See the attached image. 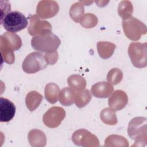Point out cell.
<instances>
[{
  "instance_id": "1",
  "label": "cell",
  "mask_w": 147,
  "mask_h": 147,
  "mask_svg": "<svg viewBox=\"0 0 147 147\" xmlns=\"http://www.w3.org/2000/svg\"><path fill=\"white\" fill-rule=\"evenodd\" d=\"M60 43V38L52 33L45 36H34L31 40L32 48L36 51L45 53L56 52Z\"/></svg>"
},
{
  "instance_id": "2",
  "label": "cell",
  "mask_w": 147,
  "mask_h": 147,
  "mask_svg": "<svg viewBox=\"0 0 147 147\" xmlns=\"http://www.w3.org/2000/svg\"><path fill=\"white\" fill-rule=\"evenodd\" d=\"M1 24L7 31L15 33L26 28L28 21L22 13L12 11L1 18Z\"/></svg>"
},
{
  "instance_id": "3",
  "label": "cell",
  "mask_w": 147,
  "mask_h": 147,
  "mask_svg": "<svg viewBox=\"0 0 147 147\" xmlns=\"http://www.w3.org/2000/svg\"><path fill=\"white\" fill-rule=\"evenodd\" d=\"M127 133L136 144L141 143L142 146V142H146V118L138 117L132 119L128 125Z\"/></svg>"
},
{
  "instance_id": "4",
  "label": "cell",
  "mask_w": 147,
  "mask_h": 147,
  "mask_svg": "<svg viewBox=\"0 0 147 147\" xmlns=\"http://www.w3.org/2000/svg\"><path fill=\"white\" fill-rule=\"evenodd\" d=\"M122 24L126 36L131 40L137 41L146 33V25L135 17L122 20Z\"/></svg>"
},
{
  "instance_id": "5",
  "label": "cell",
  "mask_w": 147,
  "mask_h": 147,
  "mask_svg": "<svg viewBox=\"0 0 147 147\" xmlns=\"http://www.w3.org/2000/svg\"><path fill=\"white\" fill-rule=\"evenodd\" d=\"M48 65L44 55L37 52L29 53L22 64L23 71L27 74H34L45 68Z\"/></svg>"
},
{
  "instance_id": "6",
  "label": "cell",
  "mask_w": 147,
  "mask_h": 147,
  "mask_svg": "<svg viewBox=\"0 0 147 147\" xmlns=\"http://www.w3.org/2000/svg\"><path fill=\"white\" fill-rule=\"evenodd\" d=\"M146 42H131L128 48V54L134 66L144 68L146 66Z\"/></svg>"
},
{
  "instance_id": "7",
  "label": "cell",
  "mask_w": 147,
  "mask_h": 147,
  "mask_svg": "<svg viewBox=\"0 0 147 147\" xmlns=\"http://www.w3.org/2000/svg\"><path fill=\"white\" fill-rule=\"evenodd\" d=\"M28 32L31 36H45L51 33L52 25L47 21L41 20L37 15L29 17Z\"/></svg>"
},
{
  "instance_id": "8",
  "label": "cell",
  "mask_w": 147,
  "mask_h": 147,
  "mask_svg": "<svg viewBox=\"0 0 147 147\" xmlns=\"http://www.w3.org/2000/svg\"><path fill=\"white\" fill-rule=\"evenodd\" d=\"M65 117V110L60 107L50 108L43 115V122L48 127L55 128L59 126Z\"/></svg>"
},
{
  "instance_id": "9",
  "label": "cell",
  "mask_w": 147,
  "mask_h": 147,
  "mask_svg": "<svg viewBox=\"0 0 147 147\" xmlns=\"http://www.w3.org/2000/svg\"><path fill=\"white\" fill-rule=\"evenodd\" d=\"M72 140L74 144L79 146H99L97 137L84 129L75 131L72 136Z\"/></svg>"
},
{
  "instance_id": "10",
  "label": "cell",
  "mask_w": 147,
  "mask_h": 147,
  "mask_svg": "<svg viewBox=\"0 0 147 147\" xmlns=\"http://www.w3.org/2000/svg\"><path fill=\"white\" fill-rule=\"evenodd\" d=\"M59 9L58 3L55 1H41L37 6L36 14L42 19L49 18L56 15Z\"/></svg>"
},
{
  "instance_id": "11",
  "label": "cell",
  "mask_w": 147,
  "mask_h": 147,
  "mask_svg": "<svg viewBox=\"0 0 147 147\" xmlns=\"http://www.w3.org/2000/svg\"><path fill=\"white\" fill-rule=\"evenodd\" d=\"M128 102V97L122 90H115L110 96L108 103L110 108L114 111L123 109Z\"/></svg>"
},
{
  "instance_id": "12",
  "label": "cell",
  "mask_w": 147,
  "mask_h": 147,
  "mask_svg": "<svg viewBox=\"0 0 147 147\" xmlns=\"http://www.w3.org/2000/svg\"><path fill=\"white\" fill-rule=\"evenodd\" d=\"M16 106L10 100L1 97L0 98V121L7 122L11 121L16 113Z\"/></svg>"
},
{
  "instance_id": "13",
  "label": "cell",
  "mask_w": 147,
  "mask_h": 147,
  "mask_svg": "<svg viewBox=\"0 0 147 147\" xmlns=\"http://www.w3.org/2000/svg\"><path fill=\"white\" fill-rule=\"evenodd\" d=\"M0 50L2 60L7 64H12L15 59L14 54L15 49L11 44L2 35L0 36Z\"/></svg>"
},
{
  "instance_id": "14",
  "label": "cell",
  "mask_w": 147,
  "mask_h": 147,
  "mask_svg": "<svg viewBox=\"0 0 147 147\" xmlns=\"http://www.w3.org/2000/svg\"><path fill=\"white\" fill-rule=\"evenodd\" d=\"M114 90L113 86L107 82H101L94 84L91 87V92L94 96L99 98L109 97Z\"/></svg>"
},
{
  "instance_id": "15",
  "label": "cell",
  "mask_w": 147,
  "mask_h": 147,
  "mask_svg": "<svg viewBox=\"0 0 147 147\" xmlns=\"http://www.w3.org/2000/svg\"><path fill=\"white\" fill-rule=\"evenodd\" d=\"M28 141L32 146H44L47 144L45 134L38 129H32L29 132Z\"/></svg>"
},
{
  "instance_id": "16",
  "label": "cell",
  "mask_w": 147,
  "mask_h": 147,
  "mask_svg": "<svg viewBox=\"0 0 147 147\" xmlns=\"http://www.w3.org/2000/svg\"><path fill=\"white\" fill-rule=\"evenodd\" d=\"M76 92L74 89L69 87L63 88L59 94L60 103L65 106L71 105L75 102Z\"/></svg>"
},
{
  "instance_id": "17",
  "label": "cell",
  "mask_w": 147,
  "mask_h": 147,
  "mask_svg": "<svg viewBox=\"0 0 147 147\" xmlns=\"http://www.w3.org/2000/svg\"><path fill=\"white\" fill-rule=\"evenodd\" d=\"M42 98V95L38 92L36 91H30L25 98V103L27 108L30 111H34L41 103Z\"/></svg>"
},
{
  "instance_id": "18",
  "label": "cell",
  "mask_w": 147,
  "mask_h": 147,
  "mask_svg": "<svg viewBox=\"0 0 147 147\" xmlns=\"http://www.w3.org/2000/svg\"><path fill=\"white\" fill-rule=\"evenodd\" d=\"M115 49V45L107 41H99L97 43L98 52L100 57L108 59L110 57Z\"/></svg>"
},
{
  "instance_id": "19",
  "label": "cell",
  "mask_w": 147,
  "mask_h": 147,
  "mask_svg": "<svg viewBox=\"0 0 147 147\" xmlns=\"http://www.w3.org/2000/svg\"><path fill=\"white\" fill-rule=\"evenodd\" d=\"M60 89L59 86L54 83L47 84L45 87L44 94L45 99L51 103L54 104L57 101Z\"/></svg>"
},
{
  "instance_id": "20",
  "label": "cell",
  "mask_w": 147,
  "mask_h": 147,
  "mask_svg": "<svg viewBox=\"0 0 147 147\" xmlns=\"http://www.w3.org/2000/svg\"><path fill=\"white\" fill-rule=\"evenodd\" d=\"M68 86L74 90H82L86 86V80L82 76L74 74L69 76L67 79Z\"/></svg>"
},
{
  "instance_id": "21",
  "label": "cell",
  "mask_w": 147,
  "mask_h": 147,
  "mask_svg": "<svg viewBox=\"0 0 147 147\" xmlns=\"http://www.w3.org/2000/svg\"><path fill=\"white\" fill-rule=\"evenodd\" d=\"M92 95L91 92L87 90H82L76 93L75 103L78 107L82 108L86 106L91 100Z\"/></svg>"
},
{
  "instance_id": "22",
  "label": "cell",
  "mask_w": 147,
  "mask_h": 147,
  "mask_svg": "<svg viewBox=\"0 0 147 147\" xmlns=\"http://www.w3.org/2000/svg\"><path fill=\"white\" fill-rule=\"evenodd\" d=\"M133 11V7L130 1H122L119 3L118 13L122 20H125L131 17Z\"/></svg>"
},
{
  "instance_id": "23",
  "label": "cell",
  "mask_w": 147,
  "mask_h": 147,
  "mask_svg": "<svg viewBox=\"0 0 147 147\" xmlns=\"http://www.w3.org/2000/svg\"><path fill=\"white\" fill-rule=\"evenodd\" d=\"M106 146H128L127 140L123 137L119 135H110L105 141Z\"/></svg>"
},
{
  "instance_id": "24",
  "label": "cell",
  "mask_w": 147,
  "mask_h": 147,
  "mask_svg": "<svg viewBox=\"0 0 147 147\" xmlns=\"http://www.w3.org/2000/svg\"><path fill=\"white\" fill-rule=\"evenodd\" d=\"M84 12L83 4L80 2L74 3L71 6L69 10V16L72 20L75 22H80Z\"/></svg>"
},
{
  "instance_id": "25",
  "label": "cell",
  "mask_w": 147,
  "mask_h": 147,
  "mask_svg": "<svg viewBox=\"0 0 147 147\" xmlns=\"http://www.w3.org/2000/svg\"><path fill=\"white\" fill-rule=\"evenodd\" d=\"M101 120L106 124L114 125L117 123V118L114 110L110 108H105L100 114Z\"/></svg>"
},
{
  "instance_id": "26",
  "label": "cell",
  "mask_w": 147,
  "mask_h": 147,
  "mask_svg": "<svg viewBox=\"0 0 147 147\" xmlns=\"http://www.w3.org/2000/svg\"><path fill=\"white\" fill-rule=\"evenodd\" d=\"M80 25L85 28H92L97 25L98 18L96 16L92 13H86L80 19Z\"/></svg>"
},
{
  "instance_id": "27",
  "label": "cell",
  "mask_w": 147,
  "mask_h": 147,
  "mask_svg": "<svg viewBox=\"0 0 147 147\" xmlns=\"http://www.w3.org/2000/svg\"><path fill=\"white\" fill-rule=\"evenodd\" d=\"M123 78L122 71L118 68H114L110 70L107 75V80L109 83L116 85L119 83Z\"/></svg>"
},
{
  "instance_id": "28",
  "label": "cell",
  "mask_w": 147,
  "mask_h": 147,
  "mask_svg": "<svg viewBox=\"0 0 147 147\" xmlns=\"http://www.w3.org/2000/svg\"><path fill=\"white\" fill-rule=\"evenodd\" d=\"M14 47L15 51L19 49L22 46V41L21 38L15 33L6 32L2 34Z\"/></svg>"
},
{
  "instance_id": "29",
  "label": "cell",
  "mask_w": 147,
  "mask_h": 147,
  "mask_svg": "<svg viewBox=\"0 0 147 147\" xmlns=\"http://www.w3.org/2000/svg\"><path fill=\"white\" fill-rule=\"evenodd\" d=\"M44 55L48 63V65H53L57 61L58 53L57 51L52 53H45Z\"/></svg>"
}]
</instances>
